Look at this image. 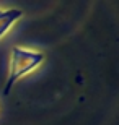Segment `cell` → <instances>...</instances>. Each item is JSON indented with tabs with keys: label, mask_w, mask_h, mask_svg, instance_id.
I'll list each match as a JSON object with an SVG mask.
<instances>
[{
	"label": "cell",
	"mask_w": 119,
	"mask_h": 125,
	"mask_svg": "<svg viewBox=\"0 0 119 125\" xmlns=\"http://www.w3.org/2000/svg\"><path fill=\"white\" fill-rule=\"evenodd\" d=\"M44 60V54L36 51H28L23 47H13L12 49V57H10V72H8V80L5 84L3 94L8 96L13 84L18 81L23 75L29 73L36 68L38 65H41Z\"/></svg>",
	"instance_id": "6da1fadb"
},
{
	"label": "cell",
	"mask_w": 119,
	"mask_h": 125,
	"mask_svg": "<svg viewBox=\"0 0 119 125\" xmlns=\"http://www.w3.org/2000/svg\"><path fill=\"white\" fill-rule=\"evenodd\" d=\"M23 16V11L18 8H12L7 11H0V37L10 29V26Z\"/></svg>",
	"instance_id": "7a4b0ae2"
}]
</instances>
